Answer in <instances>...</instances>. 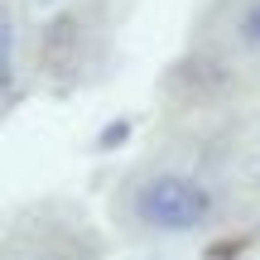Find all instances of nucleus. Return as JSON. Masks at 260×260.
<instances>
[{
    "label": "nucleus",
    "instance_id": "1",
    "mask_svg": "<svg viewBox=\"0 0 260 260\" xmlns=\"http://www.w3.org/2000/svg\"><path fill=\"white\" fill-rule=\"evenodd\" d=\"M212 212H217L212 188L188 174H149L130 198V217L145 232H164V236L198 232V226L212 222Z\"/></svg>",
    "mask_w": 260,
    "mask_h": 260
},
{
    "label": "nucleus",
    "instance_id": "2",
    "mask_svg": "<svg viewBox=\"0 0 260 260\" xmlns=\"http://www.w3.org/2000/svg\"><path fill=\"white\" fill-rule=\"evenodd\" d=\"M236 44L246 53H260V0H246L236 15Z\"/></svg>",
    "mask_w": 260,
    "mask_h": 260
},
{
    "label": "nucleus",
    "instance_id": "3",
    "mask_svg": "<svg viewBox=\"0 0 260 260\" xmlns=\"http://www.w3.org/2000/svg\"><path fill=\"white\" fill-rule=\"evenodd\" d=\"M255 178H260V174H255Z\"/></svg>",
    "mask_w": 260,
    "mask_h": 260
}]
</instances>
